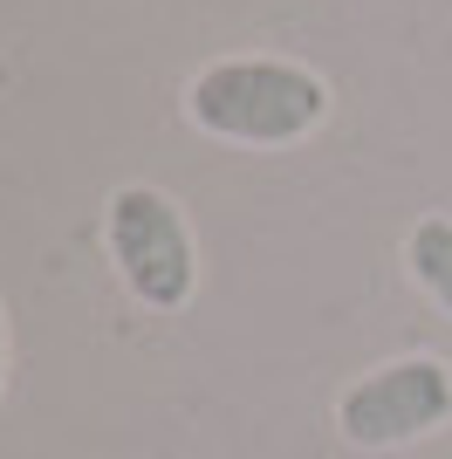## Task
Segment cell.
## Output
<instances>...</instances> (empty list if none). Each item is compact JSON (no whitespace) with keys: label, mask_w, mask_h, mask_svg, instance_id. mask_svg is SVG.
I'll return each instance as SVG.
<instances>
[{"label":"cell","mask_w":452,"mask_h":459,"mask_svg":"<svg viewBox=\"0 0 452 459\" xmlns=\"http://www.w3.org/2000/svg\"><path fill=\"white\" fill-rule=\"evenodd\" d=\"M103 254L124 295L151 316H178L199 295V233L165 186L131 178L103 199Z\"/></svg>","instance_id":"2"},{"label":"cell","mask_w":452,"mask_h":459,"mask_svg":"<svg viewBox=\"0 0 452 459\" xmlns=\"http://www.w3.org/2000/svg\"><path fill=\"white\" fill-rule=\"evenodd\" d=\"M404 274H412V288L452 323V220L446 212H432V220H418V227L404 233Z\"/></svg>","instance_id":"4"},{"label":"cell","mask_w":452,"mask_h":459,"mask_svg":"<svg viewBox=\"0 0 452 459\" xmlns=\"http://www.w3.org/2000/svg\"><path fill=\"white\" fill-rule=\"evenodd\" d=\"M446 425H452V364L432 350L363 370L336 398V432L357 453H397V446H418Z\"/></svg>","instance_id":"3"},{"label":"cell","mask_w":452,"mask_h":459,"mask_svg":"<svg viewBox=\"0 0 452 459\" xmlns=\"http://www.w3.org/2000/svg\"><path fill=\"white\" fill-rule=\"evenodd\" d=\"M329 76L288 56H220L186 82V124L233 152H288L329 124Z\"/></svg>","instance_id":"1"},{"label":"cell","mask_w":452,"mask_h":459,"mask_svg":"<svg viewBox=\"0 0 452 459\" xmlns=\"http://www.w3.org/2000/svg\"><path fill=\"white\" fill-rule=\"evenodd\" d=\"M0 391H7V308H0Z\"/></svg>","instance_id":"5"}]
</instances>
